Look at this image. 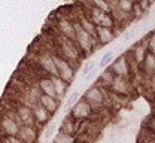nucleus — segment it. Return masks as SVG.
<instances>
[{"label":"nucleus","mask_w":155,"mask_h":143,"mask_svg":"<svg viewBox=\"0 0 155 143\" xmlns=\"http://www.w3.org/2000/svg\"><path fill=\"white\" fill-rule=\"evenodd\" d=\"M54 63H55V69H57V76L60 79L66 82V83H70L75 78V70L72 67V64L69 61H66L63 57L60 55H52Z\"/></svg>","instance_id":"f257e3e1"},{"label":"nucleus","mask_w":155,"mask_h":143,"mask_svg":"<svg viewBox=\"0 0 155 143\" xmlns=\"http://www.w3.org/2000/svg\"><path fill=\"white\" fill-rule=\"evenodd\" d=\"M91 115H93V106L90 103H87L84 99H81L72 104L70 118H73L75 121H84V119L90 118Z\"/></svg>","instance_id":"f03ea898"},{"label":"nucleus","mask_w":155,"mask_h":143,"mask_svg":"<svg viewBox=\"0 0 155 143\" xmlns=\"http://www.w3.org/2000/svg\"><path fill=\"white\" fill-rule=\"evenodd\" d=\"M0 130L3 131L5 136H17L19 130L17 113L2 116V119H0Z\"/></svg>","instance_id":"7ed1b4c3"},{"label":"nucleus","mask_w":155,"mask_h":143,"mask_svg":"<svg viewBox=\"0 0 155 143\" xmlns=\"http://www.w3.org/2000/svg\"><path fill=\"white\" fill-rule=\"evenodd\" d=\"M73 28H75V43L82 51H90L93 48V37L78 22L73 24Z\"/></svg>","instance_id":"20e7f679"},{"label":"nucleus","mask_w":155,"mask_h":143,"mask_svg":"<svg viewBox=\"0 0 155 143\" xmlns=\"http://www.w3.org/2000/svg\"><path fill=\"white\" fill-rule=\"evenodd\" d=\"M15 113H17V118H18V122L21 125H35V116H33V110H31V106H27V104H18L17 109H15Z\"/></svg>","instance_id":"39448f33"},{"label":"nucleus","mask_w":155,"mask_h":143,"mask_svg":"<svg viewBox=\"0 0 155 143\" xmlns=\"http://www.w3.org/2000/svg\"><path fill=\"white\" fill-rule=\"evenodd\" d=\"M84 100L87 103H90L93 107H98V106H101L104 103L106 96H104L103 89H100L98 86H93V88L87 89V93L84 96Z\"/></svg>","instance_id":"423d86ee"},{"label":"nucleus","mask_w":155,"mask_h":143,"mask_svg":"<svg viewBox=\"0 0 155 143\" xmlns=\"http://www.w3.org/2000/svg\"><path fill=\"white\" fill-rule=\"evenodd\" d=\"M17 137L22 143H36L39 134L38 130L35 128V125H19Z\"/></svg>","instance_id":"0eeeda50"},{"label":"nucleus","mask_w":155,"mask_h":143,"mask_svg":"<svg viewBox=\"0 0 155 143\" xmlns=\"http://www.w3.org/2000/svg\"><path fill=\"white\" fill-rule=\"evenodd\" d=\"M90 21H91L94 25L109 27V28L114 27V20L110 18V15L106 14V12H101V11L97 9V8H94V11L91 12V18H90Z\"/></svg>","instance_id":"6e6552de"},{"label":"nucleus","mask_w":155,"mask_h":143,"mask_svg":"<svg viewBox=\"0 0 155 143\" xmlns=\"http://www.w3.org/2000/svg\"><path fill=\"white\" fill-rule=\"evenodd\" d=\"M109 86H110L112 93L116 96H128L130 94V82L127 81V78L115 76Z\"/></svg>","instance_id":"1a4fd4ad"},{"label":"nucleus","mask_w":155,"mask_h":143,"mask_svg":"<svg viewBox=\"0 0 155 143\" xmlns=\"http://www.w3.org/2000/svg\"><path fill=\"white\" fill-rule=\"evenodd\" d=\"M110 72L114 73V76H119V78H128L130 75V66L125 57H119L110 67Z\"/></svg>","instance_id":"9d476101"},{"label":"nucleus","mask_w":155,"mask_h":143,"mask_svg":"<svg viewBox=\"0 0 155 143\" xmlns=\"http://www.w3.org/2000/svg\"><path fill=\"white\" fill-rule=\"evenodd\" d=\"M38 103L40 106H43L51 115H54L58 109V100L57 99H55V97H51V96H46V94H42V93H40V96H39Z\"/></svg>","instance_id":"9b49d317"},{"label":"nucleus","mask_w":155,"mask_h":143,"mask_svg":"<svg viewBox=\"0 0 155 143\" xmlns=\"http://www.w3.org/2000/svg\"><path fill=\"white\" fill-rule=\"evenodd\" d=\"M31 110H33L35 121L38 124H46L49 121V118H51V113H49L43 106H40L39 103H35V104L31 106Z\"/></svg>","instance_id":"f8f14e48"},{"label":"nucleus","mask_w":155,"mask_h":143,"mask_svg":"<svg viewBox=\"0 0 155 143\" xmlns=\"http://www.w3.org/2000/svg\"><path fill=\"white\" fill-rule=\"evenodd\" d=\"M96 37L101 42L103 45L109 43V42L114 39L112 28H109V27H101V25H96Z\"/></svg>","instance_id":"ddd939ff"},{"label":"nucleus","mask_w":155,"mask_h":143,"mask_svg":"<svg viewBox=\"0 0 155 143\" xmlns=\"http://www.w3.org/2000/svg\"><path fill=\"white\" fill-rule=\"evenodd\" d=\"M142 66H143V72L145 75L149 78V76H154L155 72V57L152 52H146L145 54V58L142 61Z\"/></svg>","instance_id":"4468645a"},{"label":"nucleus","mask_w":155,"mask_h":143,"mask_svg":"<svg viewBox=\"0 0 155 143\" xmlns=\"http://www.w3.org/2000/svg\"><path fill=\"white\" fill-rule=\"evenodd\" d=\"M40 66L42 69L51 75V76H57V69H55V63H54V58L51 55H42L40 57Z\"/></svg>","instance_id":"2eb2a0df"},{"label":"nucleus","mask_w":155,"mask_h":143,"mask_svg":"<svg viewBox=\"0 0 155 143\" xmlns=\"http://www.w3.org/2000/svg\"><path fill=\"white\" fill-rule=\"evenodd\" d=\"M39 91L42 94L55 97V89H54V83L51 81V78H40L39 79ZM57 99V97H55Z\"/></svg>","instance_id":"dca6fc26"},{"label":"nucleus","mask_w":155,"mask_h":143,"mask_svg":"<svg viewBox=\"0 0 155 143\" xmlns=\"http://www.w3.org/2000/svg\"><path fill=\"white\" fill-rule=\"evenodd\" d=\"M58 28L60 31L63 33V37L66 39H70V41L75 42V28H73V24L69 22V21H60L58 22Z\"/></svg>","instance_id":"f3484780"},{"label":"nucleus","mask_w":155,"mask_h":143,"mask_svg":"<svg viewBox=\"0 0 155 143\" xmlns=\"http://www.w3.org/2000/svg\"><path fill=\"white\" fill-rule=\"evenodd\" d=\"M49 78H51V81L54 83L55 97H57V99H63L64 94H66V91H67V85H69V83H66L63 79H60L58 76H49Z\"/></svg>","instance_id":"a211bd4d"},{"label":"nucleus","mask_w":155,"mask_h":143,"mask_svg":"<svg viewBox=\"0 0 155 143\" xmlns=\"http://www.w3.org/2000/svg\"><path fill=\"white\" fill-rule=\"evenodd\" d=\"M61 131L75 136V133H76V122H75V119L73 118H64L63 125H61Z\"/></svg>","instance_id":"6ab92c4d"},{"label":"nucleus","mask_w":155,"mask_h":143,"mask_svg":"<svg viewBox=\"0 0 155 143\" xmlns=\"http://www.w3.org/2000/svg\"><path fill=\"white\" fill-rule=\"evenodd\" d=\"M78 24H79L91 37H96V25L90 21V18H81V21H79Z\"/></svg>","instance_id":"aec40b11"},{"label":"nucleus","mask_w":155,"mask_h":143,"mask_svg":"<svg viewBox=\"0 0 155 143\" xmlns=\"http://www.w3.org/2000/svg\"><path fill=\"white\" fill-rule=\"evenodd\" d=\"M54 143H75V136L67 134V133L60 130L54 137Z\"/></svg>","instance_id":"412c9836"},{"label":"nucleus","mask_w":155,"mask_h":143,"mask_svg":"<svg viewBox=\"0 0 155 143\" xmlns=\"http://www.w3.org/2000/svg\"><path fill=\"white\" fill-rule=\"evenodd\" d=\"M114 73L110 72V69L109 70H106V72H103L101 73V76H100V79H98V83H101V85H110V82L114 81Z\"/></svg>","instance_id":"4be33fe9"},{"label":"nucleus","mask_w":155,"mask_h":143,"mask_svg":"<svg viewBox=\"0 0 155 143\" xmlns=\"http://www.w3.org/2000/svg\"><path fill=\"white\" fill-rule=\"evenodd\" d=\"M94 6L97 9H100L101 12H106V14H110V5L106 2V0H93Z\"/></svg>","instance_id":"5701e85b"},{"label":"nucleus","mask_w":155,"mask_h":143,"mask_svg":"<svg viewBox=\"0 0 155 143\" xmlns=\"http://www.w3.org/2000/svg\"><path fill=\"white\" fill-rule=\"evenodd\" d=\"M134 8L133 0H119V9L122 12H131Z\"/></svg>","instance_id":"b1692460"},{"label":"nucleus","mask_w":155,"mask_h":143,"mask_svg":"<svg viewBox=\"0 0 155 143\" xmlns=\"http://www.w3.org/2000/svg\"><path fill=\"white\" fill-rule=\"evenodd\" d=\"M148 51L145 49V48H136L134 49V60L137 64H142V61H143V58H145V54H146Z\"/></svg>","instance_id":"393cba45"},{"label":"nucleus","mask_w":155,"mask_h":143,"mask_svg":"<svg viewBox=\"0 0 155 143\" xmlns=\"http://www.w3.org/2000/svg\"><path fill=\"white\" fill-rule=\"evenodd\" d=\"M112 58H114V54H112V52L104 54V55H103V58L100 60V67H106V66H109L110 61H112Z\"/></svg>","instance_id":"a878e982"},{"label":"nucleus","mask_w":155,"mask_h":143,"mask_svg":"<svg viewBox=\"0 0 155 143\" xmlns=\"http://www.w3.org/2000/svg\"><path fill=\"white\" fill-rule=\"evenodd\" d=\"M2 142H3V143H22L18 137H17V136H5Z\"/></svg>","instance_id":"bb28decb"},{"label":"nucleus","mask_w":155,"mask_h":143,"mask_svg":"<svg viewBox=\"0 0 155 143\" xmlns=\"http://www.w3.org/2000/svg\"><path fill=\"white\" fill-rule=\"evenodd\" d=\"M54 130H55V125H54V124H49V127H48V128H46V131H45V139H46V140L52 137Z\"/></svg>","instance_id":"cd10ccee"},{"label":"nucleus","mask_w":155,"mask_h":143,"mask_svg":"<svg viewBox=\"0 0 155 143\" xmlns=\"http://www.w3.org/2000/svg\"><path fill=\"white\" fill-rule=\"evenodd\" d=\"M93 70H94V63H91V61L87 63V64H85V67H84L82 75H84V76H87V75H88V73H91Z\"/></svg>","instance_id":"c85d7f7f"},{"label":"nucleus","mask_w":155,"mask_h":143,"mask_svg":"<svg viewBox=\"0 0 155 143\" xmlns=\"http://www.w3.org/2000/svg\"><path fill=\"white\" fill-rule=\"evenodd\" d=\"M78 99H79V93H78V91H75V93L69 97V100H67V106H72L75 102H78Z\"/></svg>","instance_id":"c756f323"},{"label":"nucleus","mask_w":155,"mask_h":143,"mask_svg":"<svg viewBox=\"0 0 155 143\" xmlns=\"http://www.w3.org/2000/svg\"><path fill=\"white\" fill-rule=\"evenodd\" d=\"M154 49H155V37L152 36V37H151V42H149V51H148V52H152V54H154Z\"/></svg>","instance_id":"7c9ffc66"}]
</instances>
